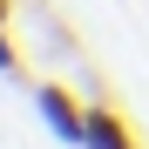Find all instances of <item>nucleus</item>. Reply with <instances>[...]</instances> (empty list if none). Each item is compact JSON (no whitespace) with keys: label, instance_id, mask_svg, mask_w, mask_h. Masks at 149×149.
<instances>
[{"label":"nucleus","instance_id":"f257e3e1","mask_svg":"<svg viewBox=\"0 0 149 149\" xmlns=\"http://www.w3.org/2000/svg\"><path fill=\"white\" fill-rule=\"evenodd\" d=\"M34 109L47 115V129H54L61 142L88 149V102H74V95H68L61 81H34Z\"/></svg>","mask_w":149,"mask_h":149},{"label":"nucleus","instance_id":"f03ea898","mask_svg":"<svg viewBox=\"0 0 149 149\" xmlns=\"http://www.w3.org/2000/svg\"><path fill=\"white\" fill-rule=\"evenodd\" d=\"M88 149H142V142L129 136V122L115 115L109 95H88Z\"/></svg>","mask_w":149,"mask_h":149},{"label":"nucleus","instance_id":"7ed1b4c3","mask_svg":"<svg viewBox=\"0 0 149 149\" xmlns=\"http://www.w3.org/2000/svg\"><path fill=\"white\" fill-rule=\"evenodd\" d=\"M0 74H7V81H27V61H20V47L7 41V34H0ZM34 88V81H27Z\"/></svg>","mask_w":149,"mask_h":149},{"label":"nucleus","instance_id":"20e7f679","mask_svg":"<svg viewBox=\"0 0 149 149\" xmlns=\"http://www.w3.org/2000/svg\"><path fill=\"white\" fill-rule=\"evenodd\" d=\"M7 20H14V0H0V34H7Z\"/></svg>","mask_w":149,"mask_h":149}]
</instances>
